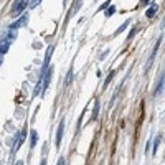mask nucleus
Masks as SVG:
<instances>
[{"mask_svg":"<svg viewBox=\"0 0 165 165\" xmlns=\"http://www.w3.org/2000/svg\"><path fill=\"white\" fill-rule=\"evenodd\" d=\"M10 40H7V38H4L2 41H0V55H5L8 50H10Z\"/></svg>","mask_w":165,"mask_h":165,"instance_id":"39448f33","label":"nucleus"},{"mask_svg":"<svg viewBox=\"0 0 165 165\" xmlns=\"http://www.w3.org/2000/svg\"><path fill=\"white\" fill-rule=\"evenodd\" d=\"M140 2H142V4H147V2H149V0H140Z\"/></svg>","mask_w":165,"mask_h":165,"instance_id":"4be33fe9","label":"nucleus"},{"mask_svg":"<svg viewBox=\"0 0 165 165\" xmlns=\"http://www.w3.org/2000/svg\"><path fill=\"white\" fill-rule=\"evenodd\" d=\"M2 63H4V58H2V55H0V66H2Z\"/></svg>","mask_w":165,"mask_h":165,"instance_id":"412c9836","label":"nucleus"},{"mask_svg":"<svg viewBox=\"0 0 165 165\" xmlns=\"http://www.w3.org/2000/svg\"><path fill=\"white\" fill-rule=\"evenodd\" d=\"M71 81H73V69H69V71H68V74H66L65 84H66V86H69V84H71Z\"/></svg>","mask_w":165,"mask_h":165,"instance_id":"9d476101","label":"nucleus"},{"mask_svg":"<svg viewBox=\"0 0 165 165\" xmlns=\"http://www.w3.org/2000/svg\"><path fill=\"white\" fill-rule=\"evenodd\" d=\"M56 165H66V158L65 157H61L60 160H58V164Z\"/></svg>","mask_w":165,"mask_h":165,"instance_id":"6ab92c4d","label":"nucleus"},{"mask_svg":"<svg viewBox=\"0 0 165 165\" xmlns=\"http://www.w3.org/2000/svg\"><path fill=\"white\" fill-rule=\"evenodd\" d=\"M112 76H114V71H111V73H109V74H108V78H106V81H104V86H102V89H106V88L109 86V82H111Z\"/></svg>","mask_w":165,"mask_h":165,"instance_id":"9b49d317","label":"nucleus"},{"mask_svg":"<svg viewBox=\"0 0 165 165\" xmlns=\"http://www.w3.org/2000/svg\"><path fill=\"white\" fill-rule=\"evenodd\" d=\"M41 4V0H32V2H30V8H35L36 5H40Z\"/></svg>","mask_w":165,"mask_h":165,"instance_id":"dca6fc26","label":"nucleus"},{"mask_svg":"<svg viewBox=\"0 0 165 165\" xmlns=\"http://www.w3.org/2000/svg\"><path fill=\"white\" fill-rule=\"evenodd\" d=\"M17 38V32H15V30H12V32H8V35H7V40H15Z\"/></svg>","mask_w":165,"mask_h":165,"instance_id":"4468645a","label":"nucleus"},{"mask_svg":"<svg viewBox=\"0 0 165 165\" xmlns=\"http://www.w3.org/2000/svg\"><path fill=\"white\" fill-rule=\"evenodd\" d=\"M27 23H28V13H23L17 22L10 23V28H8V30H17V28H20V27H25Z\"/></svg>","mask_w":165,"mask_h":165,"instance_id":"f03ea898","label":"nucleus"},{"mask_svg":"<svg viewBox=\"0 0 165 165\" xmlns=\"http://www.w3.org/2000/svg\"><path fill=\"white\" fill-rule=\"evenodd\" d=\"M109 5H111V0H108V2H104V4L101 5V8H99V10H106V8L109 7Z\"/></svg>","mask_w":165,"mask_h":165,"instance_id":"f3484780","label":"nucleus"},{"mask_svg":"<svg viewBox=\"0 0 165 165\" xmlns=\"http://www.w3.org/2000/svg\"><path fill=\"white\" fill-rule=\"evenodd\" d=\"M114 13H116V7L114 5H109L108 10H106V17H111V15H114Z\"/></svg>","mask_w":165,"mask_h":165,"instance_id":"f8f14e48","label":"nucleus"},{"mask_svg":"<svg viewBox=\"0 0 165 165\" xmlns=\"http://www.w3.org/2000/svg\"><path fill=\"white\" fill-rule=\"evenodd\" d=\"M139 30H140V27H136V28H134V30H132V33H130V35H129V38H127V40H130V38H132V36H134V35H136V33H137V32H139Z\"/></svg>","mask_w":165,"mask_h":165,"instance_id":"a211bd4d","label":"nucleus"},{"mask_svg":"<svg viewBox=\"0 0 165 165\" xmlns=\"http://www.w3.org/2000/svg\"><path fill=\"white\" fill-rule=\"evenodd\" d=\"M97 114H99V99L94 101V109H93V116H91V121H96Z\"/></svg>","mask_w":165,"mask_h":165,"instance_id":"6e6552de","label":"nucleus"},{"mask_svg":"<svg viewBox=\"0 0 165 165\" xmlns=\"http://www.w3.org/2000/svg\"><path fill=\"white\" fill-rule=\"evenodd\" d=\"M28 4H30V0H15L13 5H12V10H10L12 17H17V15L23 13V10L28 7Z\"/></svg>","mask_w":165,"mask_h":165,"instance_id":"f257e3e1","label":"nucleus"},{"mask_svg":"<svg viewBox=\"0 0 165 165\" xmlns=\"http://www.w3.org/2000/svg\"><path fill=\"white\" fill-rule=\"evenodd\" d=\"M160 43H162V36H158V40H157V43H155V46H154V50H152V55H150V60H149V65H150L152 61H154V58H155V55H157V51H158V48H160Z\"/></svg>","mask_w":165,"mask_h":165,"instance_id":"423d86ee","label":"nucleus"},{"mask_svg":"<svg viewBox=\"0 0 165 165\" xmlns=\"http://www.w3.org/2000/svg\"><path fill=\"white\" fill-rule=\"evenodd\" d=\"M30 137H32V140H30V147L35 149L36 142H38V132H36V130H32V132H30Z\"/></svg>","mask_w":165,"mask_h":165,"instance_id":"0eeeda50","label":"nucleus"},{"mask_svg":"<svg viewBox=\"0 0 165 165\" xmlns=\"http://www.w3.org/2000/svg\"><path fill=\"white\" fill-rule=\"evenodd\" d=\"M15 165H23V160H17V164Z\"/></svg>","mask_w":165,"mask_h":165,"instance_id":"aec40b11","label":"nucleus"},{"mask_svg":"<svg viewBox=\"0 0 165 165\" xmlns=\"http://www.w3.org/2000/svg\"><path fill=\"white\" fill-rule=\"evenodd\" d=\"M164 86H165V73H162L158 81H157V86H155V89H154V96H158V94L162 93V89H164Z\"/></svg>","mask_w":165,"mask_h":165,"instance_id":"20e7f679","label":"nucleus"},{"mask_svg":"<svg viewBox=\"0 0 165 165\" xmlns=\"http://www.w3.org/2000/svg\"><path fill=\"white\" fill-rule=\"evenodd\" d=\"M126 27H129V22H124V23H122V25L119 27L117 30H116V35H119L121 32H124V30H126Z\"/></svg>","mask_w":165,"mask_h":165,"instance_id":"ddd939ff","label":"nucleus"},{"mask_svg":"<svg viewBox=\"0 0 165 165\" xmlns=\"http://www.w3.org/2000/svg\"><path fill=\"white\" fill-rule=\"evenodd\" d=\"M158 144H160V136H157V139H155L154 142V155L157 154V149H158Z\"/></svg>","mask_w":165,"mask_h":165,"instance_id":"2eb2a0df","label":"nucleus"},{"mask_svg":"<svg viewBox=\"0 0 165 165\" xmlns=\"http://www.w3.org/2000/svg\"><path fill=\"white\" fill-rule=\"evenodd\" d=\"M157 10H158V7H157V5H152V7L150 8H149V10L147 12H145V17H147V18H152V17H154V15L155 13H157Z\"/></svg>","mask_w":165,"mask_h":165,"instance_id":"1a4fd4ad","label":"nucleus"},{"mask_svg":"<svg viewBox=\"0 0 165 165\" xmlns=\"http://www.w3.org/2000/svg\"><path fill=\"white\" fill-rule=\"evenodd\" d=\"M63 134H65V121H61V122H60V126H58V130H56V139H55V144H56V147H60L61 139H63Z\"/></svg>","mask_w":165,"mask_h":165,"instance_id":"7ed1b4c3","label":"nucleus"}]
</instances>
